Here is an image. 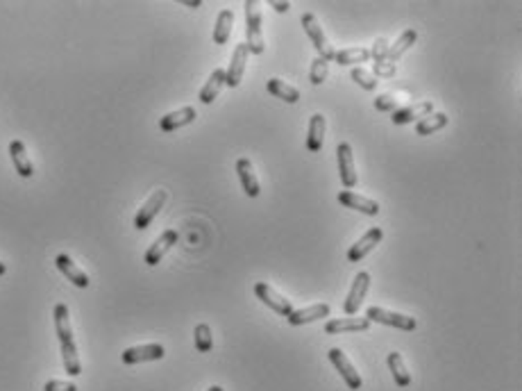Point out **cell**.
I'll return each mask as SVG.
<instances>
[{
	"label": "cell",
	"instance_id": "6da1fadb",
	"mask_svg": "<svg viewBox=\"0 0 522 391\" xmlns=\"http://www.w3.org/2000/svg\"><path fill=\"white\" fill-rule=\"evenodd\" d=\"M53 314H55V330H57V337H60V346H62L64 369H66V373L75 378L82 373V364H80V355H77V346L73 341L69 307H66L64 303H57Z\"/></svg>",
	"mask_w": 522,
	"mask_h": 391
},
{
	"label": "cell",
	"instance_id": "7a4b0ae2",
	"mask_svg": "<svg viewBox=\"0 0 522 391\" xmlns=\"http://www.w3.org/2000/svg\"><path fill=\"white\" fill-rule=\"evenodd\" d=\"M246 37H248V51L253 55L264 53V32H261V12L255 0H246Z\"/></svg>",
	"mask_w": 522,
	"mask_h": 391
},
{
	"label": "cell",
	"instance_id": "3957f363",
	"mask_svg": "<svg viewBox=\"0 0 522 391\" xmlns=\"http://www.w3.org/2000/svg\"><path fill=\"white\" fill-rule=\"evenodd\" d=\"M302 27H304V32L309 34V39H312V44L316 46V51H318V57H323V60H334V55H336V51L332 48V44L327 41V37H325V32H323V25L318 23V18H316V14H312V12H307V14H302Z\"/></svg>",
	"mask_w": 522,
	"mask_h": 391
},
{
	"label": "cell",
	"instance_id": "277c9868",
	"mask_svg": "<svg viewBox=\"0 0 522 391\" xmlns=\"http://www.w3.org/2000/svg\"><path fill=\"white\" fill-rule=\"evenodd\" d=\"M366 319H368L370 323L377 321V323H384V326H393V328H400V330H415V319L413 317H407V314H400V312H391V310H384V307H377V305H373V307L366 310Z\"/></svg>",
	"mask_w": 522,
	"mask_h": 391
},
{
	"label": "cell",
	"instance_id": "5b68a950",
	"mask_svg": "<svg viewBox=\"0 0 522 391\" xmlns=\"http://www.w3.org/2000/svg\"><path fill=\"white\" fill-rule=\"evenodd\" d=\"M327 355H330V362L336 366L338 373H341V378H343V383L347 385V389L356 391V389L363 387V380L359 376V371L352 366V362L347 359V355H345L341 348H332L330 352H327Z\"/></svg>",
	"mask_w": 522,
	"mask_h": 391
},
{
	"label": "cell",
	"instance_id": "8992f818",
	"mask_svg": "<svg viewBox=\"0 0 522 391\" xmlns=\"http://www.w3.org/2000/svg\"><path fill=\"white\" fill-rule=\"evenodd\" d=\"M336 157H338V175H341L345 192H352V187H356V166H354V157H352V146L345 144V141L343 144H338Z\"/></svg>",
	"mask_w": 522,
	"mask_h": 391
},
{
	"label": "cell",
	"instance_id": "52a82bcc",
	"mask_svg": "<svg viewBox=\"0 0 522 391\" xmlns=\"http://www.w3.org/2000/svg\"><path fill=\"white\" fill-rule=\"evenodd\" d=\"M166 198H168V194L163 192V189H157V192L143 203V207H139L137 216H134V227H137V230H146V227L152 223V218L161 212L163 205H166Z\"/></svg>",
	"mask_w": 522,
	"mask_h": 391
},
{
	"label": "cell",
	"instance_id": "ba28073f",
	"mask_svg": "<svg viewBox=\"0 0 522 391\" xmlns=\"http://www.w3.org/2000/svg\"><path fill=\"white\" fill-rule=\"evenodd\" d=\"M255 293H257V298L264 303V305H268L270 310L273 312H277L279 317H288V314L293 312V305H291V300L288 298H284L282 293H277L270 284H266V282H257L255 284Z\"/></svg>",
	"mask_w": 522,
	"mask_h": 391
},
{
	"label": "cell",
	"instance_id": "9c48e42d",
	"mask_svg": "<svg viewBox=\"0 0 522 391\" xmlns=\"http://www.w3.org/2000/svg\"><path fill=\"white\" fill-rule=\"evenodd\" d=\"M368 289H370V273L368 271L356 273V278L352 282V289H350V293H347L345 305H343V312L347 314V317H354L356 310L361 307L363 296L368 293Z\"/></svg>",
	"mask_w": 522,
	"mask_h": 391
},
{
	"label": "cell",
	"instance_id": "30bf717a",
	"mask_svg": "<svg viewBox=\"0 0 522 391\" xmlns=\"http://www.w3.org/2000/svg\"><path fill=\"white\" fill-rule=\"evenodd\" d=\"M163 355H166V350H163L161 343H143V346H132L128 350H123L121 359L125 364H141V362L161 359Z\"/></svg>",
	"mask_w": 522,
	"mask_h": 391
},
{
	"label": "cell",
	"instance_id": "8fae6325",
	"mask_svg": "<svg viewBox=\"0 0 522 391\" xmlns=\"http://www.w3.org/2000/svg\"><path fill=\"white\" fill-rule=\"evenodd\" d=\"M248 46L246 44H239L234 48V55H232V62H229V69L225 71V84L229 89H236L241 80H243V73H246V64H248Z\"/></svg>",
	"mask_w": 522,
	"mask_h": 391
},
{
	"label": "cell",
	"instance_id": "7c38bea8",
	"mask_svg": "<svg viewBox=\"0 0 522 391\" xmlns=\"http://www.w3.org/2000/svg\"><path fill=\"white\" fill-rule=\"evenodd\" d=\"M434 112V102L431 100H422V102H413V105H407V107H400L398 112H393V123L395 126H407V123H418L422 121L424 117H429V114Z\"/></svg>",
	"mask_w": 522,
	"mask_h": 391
},
{
	"label": "cell",
	"instance_id": "4fadbf2b",
	"mask_svg": "<svg viewBox=\"0 0 522 391\" xmlns=\"http://www.w3.org/2000/svg\"><path fill=\"white\" fill-rule=\"evenodd\" d=\"M175 244H178V232H175V230L161 232V234H159V239L148 248L146 255H143V262H146L148 266H157V264L161 262V257L166 255Z\"/></svg>",
	"mask_w": 522,
	"mask_h": 391
},
{
	"label": "cell",
	"instance_id": "5bb4252c",
	"mask_svg": "<svg viewBox=\"0 0 522 391\" xmlns=\"http://www.w3.org/2000/svg\"><path fill=\"white\" fill-rule=\"evenodd\" d=\"M382 239H384L382 227H370V230L366 232V234L361 237V239L350 248V251H347V260H350V262H361L363 257L368 255Z\"/></svg>",
	"mask_w": 522,
	"mask_h": 391
},
{
	"label": "cell",
	"instance_id": "9a60e30c",
	"mask_svg": "<svg viewBox=\"0 0 522 391\" xmlns=\"http://www.w3.org/2000/svg\"><path fill=\"white\" fill-rule=\"evenodd\" d=\"M338 203H341L343 207L356 209V212H361V214H368V216H377L382 209L377 200H370V198L359 196L354 192H338Z\"/></svg>",
	"mask_w": 522,
	"mask_h": 391
},
{
	"label": "cell",
	"instance_id": "2e32d148",
	"mask_svg": "<svg viewBox=\"0 0 522 391\" xmlns=\"http://www.w3.org/2000/svg\"><path fill=\"white\" fill-rule=\"evenodd\" d=\"M325 317H330V305L318 303V305H309V307H302V310H293L286 319L291 326H307V323H314Z\"/></svg>",
	"mask_w": 522,
	"mask_h": 391
},
{
	"label": "cell",
	"instance_id": "e0dca14e",
	"mask_svg": "<svg viewBox=\"0 0 522 391\" xmlns=\"http://www.w3.org/2000/svg\"><path fill=\"white\" fill-rule=\"evenodd\" d=\"M370 321L368 319H356V317H345V319H332L325 323L327 335H341V332H368Z\"/></svg>",
	"mask_w": 522,
	"mask_h": 391
},
{
	"label": "cell",
	"instance_id": "ac0fdd59",
	"mask_svg": "<svg viewBox=\"0 0 522 391\" xmlns=\"http://www.w3.org/2000/svg\"><path fill=\"white\" fill-rule=\"evenodd\" d=\"M55 264H57V269H60L64 275H66V280H71L75 287H80V289H86L89 287V275H86L80 266H77L69 255H57V260H55Z\"/></svg>",
	"mask_w": 522,
	"mask_h": 391
},
{
	"label": "cell",
	"instance_id": "d6986e66",
	"mask_svg": "<svg viewBox=\"0 0 522 391\" xmlns=\"http://www.w3.org/2000/svg\"><path fill=\"white\" fill-rule=\"evenodd\" d=\"M236 173H239V180H241V187H243V192L250 198H257L261 194V187H259V180L255 175L253 161H250L248 157H241L236 161Z\"/></svg>",
	"mask_w": 522,
	"mask_h": 391
},
{
	"label": "cell",
	"instance_id": "ffe728a7",
	"mask_svg": "<svg viewBox=\"0 0 522 391\" xmlns=\"http://www.w3.org/2000/svg\"><path fill=\"white\" fill-rule=\"evenodd\" d=\"M196 117H198V114H196V110H193V107H182V110H175V112L166 114V117H161L159 128L163 132H175V130L185 128V126H189V123L196 121Z\"/></svg>",
	"mask_w": 522,
	"mask_h": 391
},
{
	"label": "cell",
	"instance_id": "44dd1931",
	"mask_svg": "<svg viewBox=\"0 0 522 391\" xmlns=\"http://www.w3.org/2000/svg\"><path fill=\"white\" fill-rule=\"evenodd\" d=\"M9 155H12V161H14V168L16 173L21 178H32L34 173V166L30 157H27V150H25V144L21 139H14L12 144H9Z\"/></svg>",
	"mask_w": 522,
	"mask_h": 391
},
{
	"label": "cell",
	"instance_id": "7402d4cb",
	"mask_svg": "<svg viewBox=\"0 0 522 391\" xmlns=\"http://www.w3.org/2000/svg\"><path fill=\"white\" fill-rule=\"evenodd\" d=\"M325 144V117L323 114H314L309 121V135H307V150L309 152H321Z\"/></svg>",
	"mask_w": 522,
	"mask_h": 391
},
{
	"label": "cell",
	"instance_id": "603a6c76",
	"mask_svg": "<svg viewBox=\"0 0 522 391\" xmlns=\"http://www.w3.org/2000/svg\"><path fill=\"white\" fill-rule=\"evenodd\" d=\"M415 39H418V32H415V30H404V32L400 34V39L389 46V53H386L384 62H389V64L398 62L400 57L415 44Z\"/></svg>",
	"mask_w": 522,
	"mask_h": 391
},
{
	"label": "cell",
	"instance_id": "cb8c5ba5",
	"mask_svg": "<svg viewBox=\"0 0 522 391\" xmlns=\"http://www.w3.org/2000/svg\"><path fill=\"white\" fill-rule=\"evenodd\" d=\"M223 84H225V71L223 69H216L214 73L209 75L207 84L200 91V102L202 105H211V102H214L218 98L220 89H223Z\"/></svg>",
	"mask_w": 522,
	"mask_h": 391
},
{
	"label": "cell",
	"instance_id": "d4e9b609",
	"mask_svg": "<svg viewBox=\"0 0 522 391\" xmlns=\"http://www.w3.org/2000/svg\"><path fill=\"white\" fill-rule=\"evenodd\" d=\"M386 364H389V369H391L395 385L402 387V389L411 385V373H409L407 364H404V359H402L400 352H389V357H386Z\"/></svg>",
	"mask_w": 522,
	"mask_h": 391
},
{
	"label": "cell",
	"instance_id": "484cf974",
	"mask_svg": "<svg viewBox=\"0 0 522 391\" xmlns=\"http://www.w3.org/2000/svg\"><path fill=\"white\" fill-rule=\"evenodd\" d=\"M266 89L273 93L275 98H282L288 105H295L300 98H302V93H300L295 87H291V84H286L284 80H279V78H270L268 84H266Z\"/></svg>",
	"mask_w": 522,
	"mask_h": 391
},
{
	"label": "cell",
	"instance_id": "4316f807",
	"mask_svg": "<svg viewBox=\"0 0 522 391\" xmlns=\"http://www.w3.org/2000/svg\"><path fill=\"white\" fill-rule=\"evenodd\" d=\"M448 126V114H441V112H431L429 117H424L422 121L415 123V135L420 137H427L434 135V132H439Z\"/></svg>",
	"mask_w": 522,
	"mask_h": 391
},
{
	"label": "cell",
	"instance_id": "83f0119b",
	"mask_svg": "<svg viewBox=\"0 0 522 391\" xmlns=\"http://www.w3.org/2000/svg\"><path fill=\"white\" fill-rule=\"evenodd\" d=\"M232 25H234V12L232 9H223L216 18V27H214V44L223 46L229 34H232Z\"/></svg>",
	"mask_w": 522,
	"mask_h": 391
},
{
	"label": "cell",
	"instance_id": "f1b7e54d",
	"mask_svg": "<svg viewBox=\"0 0 522 391\" xmlns=\"http://www.w3.org/2000/svg\"><path fill=\"white\" fill-rule=\"evenodd\" d=\"M370 60V51L368 48H347V51H338L334 55V62L341 66H352V64H363Z\"/></svg>",
	"mask_w": 522,
	"mask_h": 391
},
{
	"label": "cell",
	"instance_id": "f546056e",
	"mask_svg": "<svg viewBox=\"0 0 522 391\" xmlns=\"http://www.w3.org/2000/svg\"><path fill=\"white\" fill-rule=\"evenodd\" d=\"M352 80L359 84L361 89H366V91H375L377 89V84H380V78L373 73V71H368V69H361V66H354L352 69Z\"/></svg>",
	"mask_w": 522,
	"mask_h": 391
},
{
	"label": "cell",
	"instance_id": "4dcf8cb0",
	"mask_svg": "<svg viewBox=\"0 0 522 391\" xmlns=\"http://www.w3.org/2000/svg\"><path fill=\"white\" fill-rule=\"evenodd\" d=\"M193 339H196V348L198 352H209L214 348V339H211V328L207 323H198L196 330H193Z\"/></svg>",
	"mask_w": 522,
	"mask_h": 391
},
{
	"label": "cell",
	"instance_id": "1f68e13d",
	"mask_svg": "<svg viewBox=\"0 0 522 391\" xmlns=\"http://www.w3.org/2000/svg\"><path fill=\"white\" fill-rule=\"evenodd\" d=\"M327 73H330V62L323 60V57H316V60L312 62V84L314 87H321V84L327 80Z\"/></svg>",
	"mask_w": 522,
	"mask_h": 391
},
{
	"label": "cell",
	"instance_id": "d6a6232c",
	"mask_svg": "<svg viewBox=\"0 0 522 391\" xmlns=\"http://www.w3.org/2000/svg\"><path fill=\"white\" fill-rule=\"evenodd\" d=\"M375 107L380 110V112H398L400 110V100L395 98V96H391V93H382L380 98H375Z\"/></svg>",
	"mask_w": 522,
	"mask_h": 391
},
{
	"label": "cell",
	"instance_id": "836d02e7",
	"mask_svg": "<svg viewBox=\"0 0 522 391\" xmlns=\"http://www.w3.org/2000/svg\"><path fill=\"white\" fill-rule=\"evenodd\" d=\"M386 53H389V41L386 39H377L373 51H370V57H375V62H384Z\"/></svg>",
	"mask_w": 522,
	"mask_h": 391
},
{
	"label": "cell",
	"instance_id": "e575fe53",
	"mask_svg": "<svg viewBox=\"0 0 522 391\" xmlns=\"http://www.w3.org/2000/svg\"><path fill=\"white\" fill-rule=\"evenodd\" d=\"M44 391H77V387L73 383H62V380H48Z\"/></svg>",
	"mask_w": 522,
	"mask_h": 391
},
{
	"label": "cell",
	"instance_id": "d590c367",
	"mask_svg": "<svg viewBox=\"0 0 522 391\" xmlns=\"http://www.w3.org/2000/svg\"><path fill=\"white\" fill-rule=\"evenodd\" d=\"M377 71L384 73V75H393V73H395V66L389 64V62H375V73H377Z\"/></svg>",
	"mask_w": 522,
	"mask_h": 391
},
{
	"label": "cell",
	"instance_id": "8d00e7d4",
	"mask_svg": "<svg viewBox=\"0 0 522 391\" xmlns=\"http://www.w3.org/2000/svg\"><path fill=\"white\" fill-rule=\"evenodd\" d=\"M273 7H275V12H288V3H273Z\"/></svg>",
	"mask_w": 522,
	"mask_h": 391
},
{
	"label": "cell",
	"instance_id": "74e56055",
	"mask_svg": "<svg viewBox=\"0 0 522 391\" xmlns=\"http://www.w3.org/2000/svg\"><path fill=\"white\" fill-rule=\"evenodd\" d=\"M185 5H187V7H193V9H196V7H200V0H196V3H189V0H187Z\"/></svg>",
	"mask_w": 522,
	"mask_h": 391
},
{
	"label": "cell",
	"instance_id": "f35d334b",
	"mask_svg": "<svg viewBox=\"0 0 522 391\" xmlns=\"http://www.w3.org/2000/svg\"><path fill=\"white\" fill-rule=\"evenodd\" d=\"M7 273V266H5V262H0V275H5Z\"/></svg>",
	"mask_w": 522,
	"mask_h": 391
},
{
	"label": "cell",
	"instance_id": "ab89813d",
	"mask_svg": "<svg viewBox=\"0 0 522 391\" xmlns=\"http://www.w3.org/2000/svg\"><path fill=\"white\" fill-rule=\"evenodd\" d=\"M207 391H225V389H223V387H218V385H214V387L207 389Z\"/></svg>",
	"mask_w": 522,
	"mask_h": 391
}]
</instances>
